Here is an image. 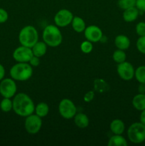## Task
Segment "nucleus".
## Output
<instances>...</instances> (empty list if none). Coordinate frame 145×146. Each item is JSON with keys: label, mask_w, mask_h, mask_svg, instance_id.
<instances>
[{"label": "nucleus", "mask_w": 145, "mask_h": 146, "mask_svg": "<svg viewBox=\"0 0 145 146\" xmlns=\"http://www.w3.org/2000/svg\"><path fill=\"white\" fill-rule=\"evenodd\" d=\"M13 111L21 117H26L35 111V105L31 97L24 93H19L14 96L13 99Z\"/></svg>", "instance_id": "1"}, {"label": "nucleus", "mask_w": 145, "mask_h": 146, "mask_svg": "<svg viewBox=\"0 0 145 146\" xmlns=\"http://www.w3.org/2000/svg\"><path fill=\"white\" fill-rule=\"evenodd\" d=\"M43 41L51 47H57L61 44L63 41V35L58 27L56 25L46 26L44 28L42 34Z\"/></svg>", "instance_id": "2"}, {"label": "nucleus", "mask_w": 145, "mask_h": 146, "mask_svg": "<svg viewBox=\"0 0 145 146\" xmlns=\"http://www.w3.org/2000/svg\"><path fill=\"white\" fill-rule=\"evenodd\" d=\"M11 78L17 81H25L33 75V67L28 63L17 62L10 69Z\"/></svg>", "instance_id": "3"}, {"label": "nucleus", "mask_w": 145, "mask_h": 146, "mask_svg": "<svg viewBox=\"0 0 145 146\" xmlns=\"http://www.w3.org/2000/svg\"><path fill=\"white\" fill-rule=\"evenodd\" d=\"M18 41L21 45L32 48L38 41V33L36 29L31 25L23 27L18 34Z\"/></svg>", "instance_id": "4"}, {"label": "nucleus", "mask_w": 145, "mask_h": 146, "mask_svg": "<svg viewBox=\"0 0 145 146\" xmlns=\"http://www.w3.org/2000/svg\"><path fill=\"white\" fill-rule=\"evenodd\" d=\"M127 137L129 141L139 144L145 141V125L141 122H136L130 125L127 129Z\"/></svg>", "instance_id": "5"}, {"label": "nucleus", "mask_w": 145, "mask_h": 146, "mask_svg": "<svg viewBox=\"0 0 145 146\" xmlns=\"http://www.w3.org/2000/svg\"><path fill=\"white\" fill-rule=\"evenodd\" d=\"M59 113L64 119L70 120L74 118L77 112V108L74 103L68 98L61 100L58 105Z\"/></svg>", "instance_id": "6"}, {"label": "nucleus", "mask_w": 145, "mask_h": 146, "mask_svg": "<svg viewBox=\"0 0 145 146\" xmlns=\"http://www.w3.org/2000/svg\"><path fill=\"white\" fill-rule=\"evenodd\" d=\"M42 127V119L36 114H31L26 117L24 121V128L29 134H36Z\"/></svg>", "instance_id": "7"}, {"label": "nucleus", "mask_w": 145, "mask_h": 146, "mask_svg": "<svg viewBox=\"0 0 145 146\" xmlns=\"http://www.w3.org/2000/svg\"><path fill=\"white\" fill-rule=\"evenodd\" d=\"M17 86L13 78H3L0 83V94L3 98H11L16 95Z\"/></svg>", "instance_id": "8"}, {"label": "nucleus", "mask_w": 145, "mask_h": 146, "mask_svg": "<svg viewBox=\"0 0 145 146\" xmlns=\"http://www.w3.org/2000/svg\"><path fill=\"white\" fill-rule=\"evenodd\" d=\"M73 17V14L70 10L63 9L55 14L54 17V22L57 27L63 28L71 24Z\"/></svg>", "instance_id": "9"}, {"label": "nucleus", "mask_w": 145, "mask_h": 146, "mask_svg": "<svg viewBox=\"0 0 145 146\" xmlns=\"http://www.w3.org/2000/svg\"><path fill=\"white\" fill-rule=\"evenodd\" d=\"M117 71L119 76L124 81H130L134 77L135 70L133 65L126 61L117 64Z\"/></svg>", "instance_id": "10"}, {"label": "nucleus", "mask_w": 145, "mask_h": 146, "mask_svg": "<svg viewBox=\"0 0 145 146\" xmlns=\"http://www.w3.org/2000/svg\"><path fill=\"white\" fill-rule=\"evenodd\" d=\"M12 56L16 62L28 63L34 54L31 48L21 45V46L17 47L14 50Z\"/></svg>", "instance_id": "11"}, {"label": "nucleus", "mask_w": 145, "mask_h": 146, "mask_svg": "<svg viewBox=\"0 0 145 146\" xmlns=\"http://www.w3.org/2000/svg\"><path fill=\"white\" fill-rule=\"evenodd\" d=\"M84 35L87 40L92 43L98 42L103 38V33L101 29L96 25H90L85 28Z\"/></svg>", "instance_id": "12"}, {"label": "nucleus", "mask_w": 145, "mask_h": 146, "mask_svg": "<svg viewBox=\"0 0 145 146\" xmlns=\"http://www.w3.org/2000/svg\"><path fill=\"white\" fill-rule=\"evenodd\" d=\"M139 9L136 7H133L124 10L122 17L126 22H133L136 20L139 17Z\"/></svg>", "instance_id": "13"}, {"label": "nucleus", "mask_w": 145, "mask_h": 146, "mask_svg": "<svg viewBox=\"0 0 145 146\" xmlns=\"http://www.w3.org/2000/svg\"><path fill=\"white\" fill-rule=\"evenodd\" d=\"M130 44V40L129 37L127 36L126 35L120 34V35L117 36L115 38V44L118 49L125 51L129 48Z\"/></svg>", "instance_id": "14"}, {"label": "nucleus", "mask_w": 145, "mask_h": 146, "mask_svg": "<svg viewBox=\"0 0 145 146\" xmlns=\"http://www.w3.org/2000/svg\"><path fill=\"white\" fill-rule=\"evenodd\" d=\"M111 132L115 135H122L125 129V123L120 119H115L109 125Z\"/></svg>", "instance_id": "15"}, {"label": "nucleus", "mask_w": 145, "mask_h": 146, "mask_svg": "<svg viewBox=\"0 0 145 146\" xmlns=\"http://www.w3.org/2000/svg\"><path fill=\"white\" fill-rule=\"evenodd\" d=\"M74 123L80 128H85L89 125L90 120L88 115L82 113H76L74 116Z\"/></svg>", "instance_id": "16"}, {"label": "nucleus", "mask_w": 145, "mask_h": 146, "mask_svg": "<svg viewBox=\"0 0 145 146\" xmlns=\"http://www.w3.org/2000/svg\"><path fill=\"white\" fill-rule=\"evenodd\" d=\"M132 106L137 111L145 110V94H138L132 98Z\"/></svg>", "instance_id": "17"}, {"label": "nucleus", "mask_w": 145, "mask_h": 146, "mask_svg": "<svg viewBox=\"0 0 145 146\" xmlns=\"http://www.w3.org/2000/svg\"><path fill=\"white\" fill-rule=\"evenodd\" d=\"M31 49H32L33 54L34 56L41 58V57L44 56L46 53L47 44L44 41H38L33 46Z\"/></svg>", "instance_id": "18"}, {"label": "nucleus", "mask_w": 145, "mask_h": 146, "mask_svg": "<svg viewBox=\"0 0 145 146\" xmlns=\"http://www.w3.org/2000/svg\"><path fill=\"white\" fill-rule=\"evenodd\" d=\"M71 24H72V27L74 31L78 33L83 32L86 28V25H85L84 19L79 17H73Z\"/></svg>", "instance_id": "19"}, {"label": "nucleus", "mask_w": 145, "mask_h": 146, "mask_svg": "<svg viewBox=\"0 0 145 146\" xmlns=\"http://www.w3.org/2000/svg\"><path fill=\"white\" fill-rule=\"evenodd\" d=\"M94 90L98 93L107 92L109 89V86L105 80L102 78H96L93 84Z\"/></svg>", "instance_id": "20"}, {"label": "nucleus", "mask_w": 145, "mask_h": 146, "mask_svg": "<svg viewBox=\"0 0 145 146\" xmlns=\"http://www.w3.org/2000/svg\"><path fill=\"white\" fill-rule=\"evenodd\" d=\"M107 145L108 146H127L128 143L122 135H114L109 138Z\"/></svg>", "instance_id": "21"}, {"label": "nucleus", "mask_w": 145, "mask_h": 146, "mask_svg": "<svg viewBox=\"0 0 145 146\" xmlns=\"http://www.w3.org/2000/svg\"><path fill=\"white\" fill-rule=\"evenodd\" d=\"M34 112L36 113L37 115L41 117V118H44L49 113V106L46 103L41 102L37 104L35 106V111Z\"/></svg>", "instance_id": "22"}, {"label": "nucleus", "mask_w": 145, "mask_h": 146, "mask_svg": "<svg viewBox=\"0 0 145 146\" xmlns=\"http://www.w3.org/2000/svg\"><path fill=\"white\" fill-rule=\"evenodd\" d=\"M112 58H113L115 62H116L117 64H119L126 61L127 56L125 51L121 49H118L117 48L116 51H114L113 54H112Z\"/></svg>", "instance_id": "23"}, {"label": "nucleus", "mask_w": 145, "mask_h": 146, "mask_svg": "<svg viewBox=\"0 0 145 146\" xmlns=\"http://www.w3.org/2000/svg\"><path fill=\"white\" fill-rule=\"evenodd\" d=\"M134 77L139 84H145V66H140L135 70Z\"/></svg>", "instance_id": "24"}, {"label": "nucleus", "mask_w": 145, "mask_h": 146, "mask_svg": "<svg viewBox=\"0 0 145 146\" xmlns=\"http://www.w3.org/2000/svg\"><path fill=\"white\" fill-rule=\"evenodd\" d=\"M0 108L4 113L10 112L13 110V101L11 98H4L0 103Z\"/></svg>", "instance_id": "25"}, {"label": "nucleus", "mask_w": 145, "mask_h": 146, "mask_svg": "<svg viewBox=\"0 0 145 146\" xmlns=\"http://www.w3.org/2000/svg\"><path fill=\"white\" fill-rule=\"evenodd\" d=\"M117 5L122 9L125 10L130 7H135L136 0H118Z\"/></svg>", "instance_id": "26"}, {"label": "nucleus", "mask_w": 145, "mask_h": 146, "mask_svg": "<svg viewBox=\"0 0 145 146\" xmlns=\"http://www.w3.org/2000/svg\"><path fill=\"white\" fill-rule=\"evenodd\" d=\"M93 49V45L91 41L88 40L82 41L80 44V50L84 54H90Z\"/></svg>", "instance_id": "27"}, {"label": "nucleus", "mask_w": 145, "mask_h": 146, "mask_svg": "<svg viewBox=\"0 0 145 146\" xmlns=\"http://www.w3.org/2000/svg\"><path fill=\"white\" fill-rule=\"evenodd\" d=\"M136 48L141 54H145V36H139L136 43Z\"/></svg>", "instance_id": "28"}, {"label": "nucleus", "mask_w": 145, "mask_h": 146, "mask_svg": "<svg viewBox=\"0 0 145 146\" xmlns=\"http://www.w3.org/2000/svg\"><path fill=\"white\" fill-rule=\"evenodd\" d=\"M135 31L136 34L139 36H145V22L144 21H140L137 23L135 27Z\"/></svg>", "instance_id": "29"}, {"label": "nucleus", "mask_w": 145, "mask_h": 146, "mask_svg": "<svg viewBox=\"0 0 145 146\" xmlns=\"http://www.w3.org/2000/svg\"><path fill=\"white\" fill-rule=\"evenodd\" d=\"M9 14L5 9L0 8V24L5 23L8 20Z\"/></svg>", "instance_id": "30"}, {"label": "nucleus", "mask_w": 145, "mask_h": 146, "mask_svg": "<svg viewBox=\"0 0 145 146\" xmlns=\"http://www.w3.org/2000/svg\"><path fill=\"white\" fill-rule=\"evenodd\" d=\"M94 98H95V92L93 91H89L85 94L83 99L85 102L90 103L94 99Z\"/></svg>", "instance_id": "31"}, {"label": "nucleus", "mask_w": 145, "mask_h": 146, "mask_svg": "<svg viewBox=\"0 0 145 146\" xmlns=\"http://www.w3.org/2000/svg\"><path fill=\"white\" fill-rule=\"evenodd\" d=\"M135 7L141 12H145V0H136Z\"/></svg>", "instance_id": "32"}, {"label": "nucleus", "mask_w": 145, "mask_h": 146, "mask_svg": "<svg viewBox=\"0 0 145 146\" xmlns=\"http://www.w3.org/2000/svg\"><path fill=\"white\" fill-rule=\"evenodd\" d=\"M28 64L31 66L32 67H36L38 66V65L40 64V59H39V57L38 56H33L31 57V58L30 59L29 62Z\"/></svg>", "instance_id": "33"}, {"label": "nucleus", "mask_w": 145, "mask_h": 146, "mask_svg": "<svg viewBox=\"0 0 145 146\" xmlns=\"http://www.w3.org/2000/svg\"><path fill=\"white\" fill-rule=\"evenodd\" d=\"M4 76H5V68L2 64H0V81L4 78Z\"/></svg>", "instance_id": "34"}, {"label": "nucleus", "mask_w": 145, "mask_h": 146, "mask_svg": "<svg viewBox=\"0 0 145 146\" xmlns=\"http://www.w3.org/2000/svg\"><path fill=\"white\" fill-rule=\"evenodd\" d=\"M139 122L142 123V124L145 125V110L141 111L140 116H139Z\"/></svg>", "instance_id": "35"}, {"label": "nucleus", "mask_w": 145, "mask_h": 146, "mask_svg": "<svg viewBox=\"0 0 145 146\" xmlns=\"http://www.w3.org/2000/svg\"><path fill=\"white\" fill-rule=\"evenodd\" d=\"M139 91L140 94H145V84H140L139 86Z\"/></svg>", "instance_id": "36"}]
</instances>
